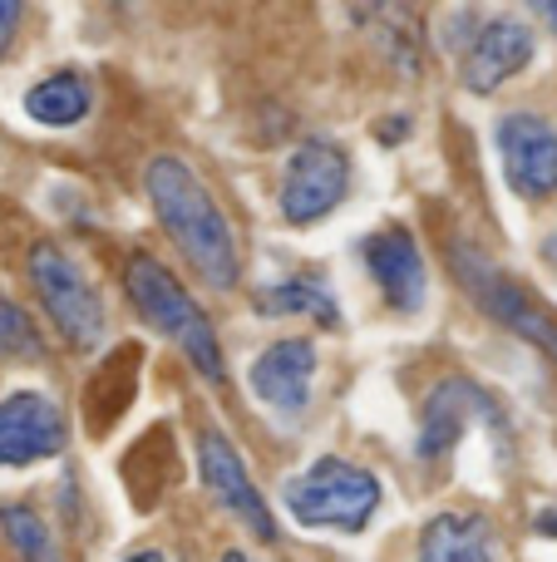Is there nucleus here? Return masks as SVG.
<instances>
[{
	"instance_id": "11",
	"label": "nucleus",
	"mask_w": 557,
	"mask_h": 562,
	"mask_svg": "<svg viewBox=\"0 0 557 562\" xmlns=\"http://www.w3.org/2000/svg\"><path fill=\"white\" fill-rule=\"evenodd\" d=\"M361 262L395 311L424 306V257H420V243H414L410 227L390 223V227H380V233H371L361 243Z\"/></svg>"
},
{
	"instance_id": "10",
	"label": "nucleus",
	"mask_w": 557,
	"mask_h": 562,
	"mask_svg": "<svg viewBox=\"0 0 557 562\" xmlns=\"http://www.w3.org/2000/svg\"><path fill=\"white\" fill-rule=\"evenodd\" d=\"M499 154L509 188L519 198H553L557 193V128L538 114H503L499 119Z\"/></svg>"
},
{
	"instance_id": "14",
	"label": "nucleus",
	"mask_w": 557,
	"mask_h": 562,
	"mask_svg": "<svg viewBox=\"0 0 557 562\" xmlns=\"http://www.w3.org/2000/svg\"><path fill=\"white\" fill-rule=\"evenodd\" d=\"M420 562H499L493 524L479 514H440L424 524Z\"/></svg>"
},
{
	"instance_id": "12",
	"label": "nucleus",
	"mask_w": 557,
	"mask_h": 562,
	"mask_svg": "<svg viewBox=\"0 0 557 562\" xmlns=\"http://www.w3.org/2000/svg\"><path fill=\"white\" fill-rule=\"evenodd\" d=\"M533 59V30L519 15H499L469 40L459 59V79L474 94H493L503 79H513Z\"/></svg>"
},
{
	"instance_id": "18",
	"label": "nucleus",
	"mask_w": 557,
	"mask_h": 562,
	"mask_svg": "<svg viewBox=\"0 0 557 562\" xmlns=\"http://www.w3.org/2000/svg\"><path fill=\"white\" fill-rule=\"evenodd\" d=\"M45 356V340L30 326V316L15 301L0 296V360H39Z\"/></svg>"
},
{
	"instance_id": "15",
	"label": "nucleus",
	"mask_w": 557,
	"mask_h": 562,
	"mask_svg": "<svg viewBox=\"0 0 557 562\" xmlns=\"http://www.w3.org/2000/svg\"><path fill=\"white\" fill-rule=\"evenodd\" d=\"M25 114L35 119V124H45V128L79 124V119L89 114V85H84V75H75V69H59V75L39 79V85L25 94Z\"/></svg>"
},
{
	"instance_id": "23",
	"label": "nucleus",
	"mask_w": 557,
	"mask_h": 562,
	"mask_svg": "<svg viewBox=\"0 0 557 562\" xmlns=\"http://www.w3.org/2000/svg\"><path fill=\"white\" fill-rule=\"evenodd\" d=\"M223 562H252V558H247L242 548H232V553H223Z\"/></svg>"
},
{
	"instance_id": "22",
	"label": "nucleus",
	"mask_w": 557,
	"mask_h": 562,
	"mask_svg": "<svg viewBox=\"0 0 557 562\" xmlns=\"http://www.w3.org/2000/svg\"><path fill=\"white\" fill-rule=\"evenodd\" d=\"M543 15H548V25L557 30V0H548V5H543Z\"/></svg>"
},
{
	"instance_id": "2",
	"label": "nucleus",
	"mask_w": 557,
	"mask_h": 562,
	"mask_svg": "<svg viewBox=\"0 0 557 562\" xmlns=\"http://www.w3.org/2000/svg\"><path fill=\"white\" fill-rule=\"evenodd\" d=\"M124 286L128 296H134L138 316L148 321L154 330H163L168 340H178L183 346V356L193 360L197 370H203L207 380H223V350H217V336H213V321L197 311V301L183 291V281L168 272L163 262H154V257L138 252L134 262H128L124 272Z\"/></svg>"
},
{
	"instance_id": "13",
	"label": "nucleus",
	"mask_w": 557,
	"mask_h": 562,
	"mask_svg": "<svg viewBox=\"0 0 557 562\" xmlns=\"http://www.w3.org/2000/svg\"><path fill=\"white\" fill-rule=\"evenodd\" d=\"M311 375H316V346L306 336L272 340L247 370L252 395L262 405H272L276 415H302L306 400H311Z\"/></svg>"
},
{
	"instance_id": "3",
	"label": "nucleus",
	"mask_w": 557,
	"mask_h": 562,
	"mask_svg": "<svg viewBox=\"0 0 557 562\" xmlns=\"http://www.w3.org/2000/svg\"><path fill=\"white\" fill-rule=\"evenodd\" d=\"M286 514L302 528H341V533H361L380 508V479L371 469L351 464V459L321 454L306 474L286 484Z\"/></svg>"
},
{
	"instance_id": "7",
	"label": "nucleus",
	"mask_w": 557,
	"mask_h": 562,
	"mask_svg": "<svg viewBox=\"0 0 557 562\" xmlns=\"http://www.w3.org/2000/svg\"><path fill=\"white\" fill-rule=\"evenodd\" d=\"M197 474H203L207 494H213L217 504L237 518V524L252 528L257 538H276V518H272V508H266V498L257 494V484L247 479L232 439H227L223 429H213V425L197 429Z\"/></svg>"
},
{
	"instance_id": "19",
	"label": "nucleus",
	"mask_w": 557,
	"mask_h": 562,
	"mask_svg": "<svg viewBox=\"0 0 557 562\" xmlns=\"http://www.w3.org/2000/svg\"><path fill=\"white\" fill-rule=\"evenodd\" d=\"M20 0H0V55H5L10 45H15V30H20Z\"/></svg>"
},
{
	"instance_id": "1",
	"label": "nucleus",
	"mask_w": 557,
	"mask_h": 562,
	"mask_svg": "<svg viewBox=\"0 0 557 562\" xmlns=\"http://www.w3.org/2000/svg\"><path fill=\"white\" fill-rule=\"evenodd\" d=\"M148 203H154L163 233L178 243V252L203 272V281L213 286H232L237 281V243H232V223L217 207V198L197 183V173L173 154H158L144 173Z\"/></svg>"
},
{
	"instance_id": "17",
	"label": "nucleus",
	"mask_w": 557,
	"mask_h": 562,
	"mask_svg": "<svg viewBox=\"0 0 557 562\" xmlns=\"http://www.w3.org/2000/svg\"><path fill=\"white\" fill-rule=\"evenodd\" d=\"M0 528H5V538L15 543V553L25 562H59V548H55V538H49V528L39 514L10 504V508H0Z\"/></svg>"
},
{
	"instance_id": "5",
	"label": "nucleus",
	"mask_w": 557,
	"mask_h": 562,
	"mask_svg": "<svg viewBox=\"0 0 557 562\" xmlns=\"http://www.w3.org/2000/svg\"><path fill=\"white\" fill-rule=\"evenodd\" d=\"M30 286L45 301V316L55 321V330L69 346L89 350L104 340V306H99L94 286H89L84 272H79L55 243L30 247Z\"/></svg>"
},
{
	"instance_id": "8",
	"label": "nucleus",
	"mask_w": 557,
	"mask_h": 562,
	"mask_svg": "<svg viewBox=\"0 0 557 562\" xmlns=\"http://www.w3.org/2000/svg\"><path fill=\"white\" fill-rule=\"evenodd\" d=\"M69 439L59 405L39 390H15L0 400V469H25L55 459Z\"/></svg>"
},
{
	"instance_id": "9",
	"label": "nucleus",
	"mask_w": 557,
	"mask_h": 562,
	"mask_svg": "<svg viewBox=\"0 0 557 562\" xmlns=\"http://www.w3.org/2000/svg\"><path fill=\"white\" fill-rule=\"evenodd\" d=\"M474 419L503 429V409L493 405L489 390H479L474 380H464V375L440 380V385L430 390V400H424V415H420V454L424 459H444L464 435H469Z\"/></svg>"
},
{
	"instance_id": "21",
	"label": "nucleus",
	"mask_w": 557,
	"mask_h": 562,
	"mask_svg": "<svg viewBox=\"0 0 557 562\" xmlns=\"http://www.w3.org/2000/svg\"><path fill=\"white\" fill-rule=\"evenodd\" d=\"M543 257H548V262H553V267H557V233H553V237H548V243H543Z\"/></svg>"
},
{
	"instance_id": "16",
	"label": "nucleus",
	"mask_w": 557,
	"mask_h": 562,
	"mask_svg": "<svg viewBox=\"0 0 557 562\" xmlns=\"http://www.w3.org/2000/svg\"><path fill=\"white\" fill-rule=\"evenodd\" d=\"M257 311L262 316H311L321 326H336L341 311H336V296L311 277H292V281H276V286L257 291Z\"/></svg>"
},
{
	"instance_id": "24",
	"label": "nucleus",
	"mask_w": 557,
	"mask_h": 562,
	"mask_svg": "<svg viewBox=\"0 0 557 562\" xmlns=\"http://www.w3.org/2000/svg\"><path fill=\"white\" fill-rule=\"evenodd\" d=\"M128 562H168L163 553H138V558H128Z\"/></svg>"
},
{
	"instance_id": "4",
	"label": "nucleus",
	"mask_w": 557,
	"mask_h": 562,
	"mask_svg": "<svg viewBox=\"0 0 557 562\" xmlns=\"http://www.w3.org/2000/svg\"><path fill=\"white\" fill-rule=\"evenodd\" d=\"M450 257H454L450 262L454 277H459V286L479 301V311H489L499 326H509L513 336L533 340V346L548 350V356L557 360V321L538 306V301H533L528 286H519L513 277H503L499 267H493L489 257H484L479 247H469V243H454Z\"/></svg>"
},
{
	"instance_id": "20",
	"label": "nucleus",
	"mask_w": 557,
	"mask_h": 562,
	"mask_svg": "<svg viewBox=\"0 0 557 562\" xmlns=\"http://www.w3.org/2000/svg\"><path fill=\"white\" fill-rule=\"evenodd\" d=\"M533 528H538L543 538H557V504H548L538 518H533Z\"/></svg>"
},
{
	"instance_id": "6",
	"label": "nucleus",
	"mask_w": 557,
	"mask_h": 562,
	"mask_svg": "<svg viewBox=\"0 0 557 562\" xmlns=\"http://www.w3.org/2000/svg\"><path fill=\"white\" fill-rule=\"evenodd\" d=\"M345 188H351V158L331 138H306L292 154L282 178V217L292 227H306L316 217H326L331 207H341Z\"/></svg>"
}]
</instances>
